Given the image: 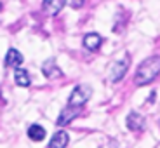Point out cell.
Returning <instances> with one entry per match:
<instances>
[{
    "label": "cell",
    "instance_id": "8992f818",
    "mask_svg": "<svg viewBox=\"0 0 160 148\" xmlns=\"http://www.w3.org/2000/svg\"><path fill=\"white\" fill-rule=\"evenodd\" d=\"M144 125H146V120H144V117L141 115V113L131 112V113L127 115V127L131 129V131H134V132L143 131Z\"/></svg>",
    "mask_w": 160,
    "mask_h": 148
},
{
    "label": "cell",
    "instance_id": "ba28073f",
    "mask_svg": "<svg viewBox=\"0 0 160 148\" xmlns=\"http://www.w3.org/2000/svg\"><path fill=\"white\" fill-rule=\"evenodd\" d=\"M42 73H44V77H47V79H58V77L63 75V72H61V68L56 64V59H54V58L47 59L42 64Z\"/></svg>",
    "mask_w": 160,
    "mask_h": 148
},
{
    "label": "cell",
    "instance_id": "7a4b0ae2",
    "mask_svg": "<svg viewBox=\"0 0 160 148\" xmlns=\"http://www.w3.org/2000/svg\"><path fill=\"white\" fill-rule=\"evenodd\" d=\"M92 96V87L87 84H78L75 89L72 91L70 94V100H68V105L70 106H77V108H82Z\"/></svg>",
    "mask_w": 160,
    "mask_h": 148
},
{
    "label": "cell",
    "instance_id": "4fadbf2b",
    "mask_svg": "<svg viewBox=\"0 0 160 148\" xmlns=\"http://www.w3.org/2000/svg\"><path fill=\"white\" fill-rule=\"evenodd\" d=\"M85 4V0H66V5H70L72 9H80Z\"/></svg>",
    "mask_w": 160,
    "mask_h": 148
},
{
    "label": "cell",
    "instance_id": "5b68a950",
    "mask_svg": "<svg viewBox=\"0 0 160 148\" xmlns=\"http://www.w3.org/2000/svg\"><path fill=\"white\" fill-rule=\"evenodd\" d=\"M23 54H21L18 49H14V47H11L7 51V54H5V59H4V64L7 66V68H19L21 66V63H23Z\"/></svg>",
    "mask_w": 160,
    "mask_h": 148
},
{
    "label": "cell",
    "instance_id": "6da1fadb",
    "mask_svg": "<svg viewBox=\"0 0 160 148\" xmlns=\"http://www.w3.org/2000/svg\"><path fill=\"white\" fill-rule=\"evenodd\" d=\"M160 75V56H150L141 61L134 75L136 85H148Z\"/></svg>",
    "mask_w": 160,
    "mask_h": 148
},
{
    "label": "cell",
    "instance_id": "52a82bcc",
    "mask_svg": "<svg viewBox=\"0 0 160 148\" xmlns=\"http://www.w3.org/2000/svg\"><path fill=\"white\" fill-rule=\"evenodd\" d=\"M103 40L104 38L99 35V33H87V35L84 37V40H82V44H84V47L87 49L89 52H94V51H98V49L101 47Z\"/></svg>",
    "mask_w": 160,
    "mask_h": 148
},
{
    "label": "cell",
    "instance_id": "3957f363",
    "mask_svg": "<svg viewBox=\"0 0 160 148\" xmlns=\"http://www.w3.org/2000/svg\"><path fill=\"white\" fill-rule=\"evenodd\" d=\"M127 68H129V56H125L124 59L113 63L112 68H110V79H112V82H120L125 77V73H127Z\"/></svg>",
    "mask_w": 160,
    "mask_h": 148
},
{
    "label": "cell",
    "instance_id": "30bf717a",
    "mask_svg": "<svg viewBox=\"0 0 160 148\" xmlns=\"http://www.w3.org/2000/svg\"><path fill=\"white\" fill-rule=\"evenodd\" d=\"M68 141H70L68 132L66 131H58V132H54V136L51 138L47 148H66L68 146Z\"/></svg>",
    "mask_w": 160,
    "mask_h": 148
},
{
    "label": "cell",
    "instance_id": "7c38bea8",
    "mask_svg": "<svg viewBox=\"0 0 160 148\" xmlns=\"http://www.w3.org/2000/svg\"><path fill=\"white\" fill-rule=\"evenodd\" d=\"M28 138L32 141H42L45 138V129L38 124H33L28 127Z\"/></svg>",
    "mask_w": 160,
    "mask_h": 148
},
{
    "label": "cell",
    "instance_id": "8fae6325",
    "mask_svg": "<svg viewBox=\"0 0 160 148\" xmlns=\"http://www.w3.org/2000/svg\"><path fill=\"white\" fill-rule=\"evenodd\" d=\"M14 80H16V84L19 85V87H28V85L32 84L30 73L24 68H18L16 72H14Z\"/></svg>",
    "mask_w": 160,
    "mask_h": 148
},
{
    "label": "cell",
    "instance_id": "277c9868",
    "mask_svg": "<svg viewBox=\"0 0 160 148\" xmlns=\"http://www.w3.org/2000/svg\"><path fill=\"white\" fill-rule=\"evenodd\" d=\"M80 110L77 108V106H70V105H66L63 110H61L59 117H58V122L56 125H59V127H64V125H68L72 120H75L77 117H78Z\"/></svg>",
    "mask_w": 160,
    "mask_h": 148
},
{
    "label": "cell",
    "instance_id": "9c48e42d",
    "mask_svg": "<svg viewBox=\"0 0 160 148\" xmlns=\"http://www.w3.org/2000/svg\"><path fill=\"white\" fill-rule=\"evenodd\" d=\"M64 5H66V0H44L42 9H44L45 14H49V16H56V14L61 12V9Z\"/></svg>",
    "mask_w": 160,
    "mask_h": 148
}]
</instances>
